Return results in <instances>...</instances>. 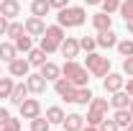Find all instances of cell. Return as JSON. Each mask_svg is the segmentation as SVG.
Masks as SVG:
<instances>
[{"mask_svg": "<svg viewBox=\"0 0 133 131\" xmlns=\"http://www.w3.org/2000/svg\"><path fill=\"white\" fill-rule=\"evenodd\" d=\"M56 21H59L62 28H74V26H82L84 21H87V10H84L82 5H66V8L59 10Z\"/></svg>", "mask_w": 133, "mask_h": 131, "instance_id": "cell-1", "label": "cell"}, {"mask_svg": "<svg viewBox=\"0 0 133 131\" xmlns=\"http://www.w3.org/2000/svg\"><path fill=\"white\" fill-rule=\"evenodd\" d=\"M62 75H64L74 87H84V85H90V69L82 67V64H77L74 59H66V62H64Z\"/></svg>", "mask_w": 133, "mask_h": 131, "instance_id": "cell-2", "label": "cell"}, {"mask_svg": "<svg viewBox=\"0 0 133 131\" xmlns=\"http://www.w3.org/2000/svg\"><path fill=\"white\" fill-rule=\"evenodd\" d=\"M84 67L90 69L92 77H105L110 72V57H102V54H95V51H87L84 57Z\"/></svg>", "mask_w": 133, "mask_h": 131, "instance_id": "cell-3", "label": "cell"}, {"mask_svg": "<svg viewBox=\"0 0 133 131\" xmlns=\"http://www.w3.org/2000/svg\"><path fill=\"white\" fill-rule=\"evenodd\" d=\"M108 116V100L105 98H92L90 100V105H87V123L90 126H100V121Z\"/></svg>", "mask_w": 133, "mask_h": 131, "instance_id": "cell-4", "label": "cell"}, {"mask_svg": "<svg viewBox=\"0 0 133 131\" xmlns=\"http://www.w3.org/2000/svg\"><path fill=\"white\" fill-rule=\"evenodd\" d=\"M54 90H56V95H59L62 100H66V103H74V93H77V87L66 80L64 75H62L59 80H54Z\"/></svg>", "mask_w": 133, "mask_h": 131, "instance_id": "cell-5", "label": "cell"}, {"mask_svg": "<svg viewBox=\"0 0 133 131\" xmlns=\"http://www.w3.org/2000/svg\"><path fill=\"white\" fill-rule=\"evenodd\" d=\"M8 72H10V77H28L31 64L26 57H16L13 62H8Z\"/></svg>", "mask_w": 133, "mask_h": 131, "instance_id": "cell-6", "label": "cell"}, {"mask_svg": "<svg viewBox=\"0 0 133 131\" xmlns=\"http://www.w3.org/2000/svg\"><path fill=\"white\" fill-rule=\"evenodd\" d=\"M18 111H21V118H36V116H41V103L36 98H26L21 105H18Z\"/></svg>", "mask_w": 133, "mask_h": 131, "instance_id": "cell-7", "label": "cell"}, {"mask_svg": "<svg viewBox=\"0 0 133 131\" xmlns=\"http://www.w3.org/2000/svg\"><path fill=\"white\" fill-rule=\"evenodd\" d=\"M59 51H62V57H66V59H77L79 57V39L66 36L64 41L59 44Z\"/></svg>", "mask_w": 133, "mask_h": 131, "instance_id": "cell-8", "label": "cell"}, {"mask_svg": "<svg viewBox=\"0 0 133 131\" xmlns=\"http://www.w3.org/2000/svg\"><path fill=\"white\" fill-rule=\"evenodd\" d=\"M26 85H28V93H33V95H41V93L46 90V77H44L41 72H36V75H31V72H28Z\"/></svg>", "mask_w": 133, "mask_h": 131, "instance_id": "cell-9", "label": "cell"}, {"mask_svg": "<svg viewBox=\"0 0 133 131\" xmlns=\"http://www.w3.org/2000/svg\"><path fill=\"white\" fill-rule=\"evenodd\" d=\"M23 28H26V33L28 36H44L46 33V23H44V18H26V23H23Z\"/></svg>", "mask_w": 133, "mask_h": 131, "instance_id": "cell-10", "label": "cell"}, {"mask_svg": "<svg viewBox=\"0 0 133 131\" xmlns=\"http://www.w3.org/2000/svg\"><path fill=\"white\" fill-rule=\"evenodd\" d=\"M102 85H105V93H118V90H123L125 80H123V75H120V72H108Z\"/></svg>", "mask_w": 133, "mask_h": 131, "instance_id": "cell-11", "label": "cell"}, {"mask_svg": "<svg viewBox=\"0 0 133 131\" xmlns=\"http://www.w3.org/2000/svg\"><path fill=\"white\" fill-rule=\"evenodd\" d=\"M62 126H64V131H82L84 129V116H79V113H66L64 121H62Z\"/></svg>", "mask_w": 133, "mask_h": 131, "instance_id": "cell-12", "label": "cell"}, {"mask_svg": "<svg viewBox=\"0 0 133 131\" xmlns=\"http://www.w3.org/2000/svg\"><path fill=\"white\" fill-rule=\"evenodd\" d=\"M18 13H21L18 0H0V16H5L8 21H13Z\"/></svg>", "mask_w": 133, "mask_h": 131, "instance_id": "cell-13", "label": "cell"}, {"mask_svg": "<svg viewBox=\"0 0 133 131\" xmlns=\"http://www.w3.org/2000/svg\"><path fill=\"white\" fill-rule=\"evenodd\" d=\"M92 26H95L97 31H108V28H113V16L105 13V10H100V13L92 16Z\"/></svg>", "mask_w": 133, "mask_h": 131, "instance_id": "cell-14", "label": "cell"}, {"mask_svg": "<svg viewBox=\"0 0 133 131\" xmlns=\"http://www.w3.org/2000/svg\"><path fill=\"white\" fill-rule=\"evenodd\" d=\"M97 46H105V49H113L118 44V36H115V31L113 28H108V31H97Z\"/></svg>", "mask_w": 133, "mask_h": 131, "instance_id": "cell-15", "label": "cell"}, {"mask_svg": "<svg viewBox=\"0 0 133 131\" xmlns=\"http://www.w3.org/2000/svg\"><path fill=\"white\" fill-rule=\"evenodd\" d=\"M38 69H41V75L46 77V82H54V80H59V77H62V67L54 64V62H44Z\"/></svg>", "mask_w": 133, "mask_h": 131, "instance_id": "cell-16", "label": "cell"}, {"mask_svg": "<svg viewBox=\"0 0 133 131\" xmlns=\"http://www.w3.org/2000/svg\"><path fill=\"white\" fill-rule=\"evenodd\" d=\"M26 95H28V85L26 82H16V87H13V93H10V103L13 105H21L23 100H26Z\"/></svg>", "mask_w": 133, "mask_h": 131, "instance_id": "cell-17", "label": "cell"}, {"mask_svg": "<svg viewBox=\"0 0 133 131\" xmlns=\"http://www.w3.org/2000/svg\"><path fill=\"white\" fill-rule=\"evenodd\" d=\"M113 121H115L120 129H128V123L133 121L131 108H115V113H113Z\"/></svg>", "mask_w": 133, "mask_h": 131, "instance_id": "cell-18", "label": "cell"}, {"mask_svg": "<svg viewBox=\"0 0 133 131\" xmlns=\"http://www.w3.org/2000/svg\"><path fill=\"white\" fill-rule=\"evenodd\" d=\"M92 98H95V95H92L90 85L77 87V93H74V103H77V105H90V100H92Z\"/></svg>", "mask_w": 133, "mask_h": 131, "instance_id": "cell-19", "label": "cell"}, {"mask_svg": "<svg viewBox=\"0 0 133 131\" xmlns=\"http://www.w3.org/2000/svg\"><path fill=\"white\" fill-rule=\"evenodd\" d=\"M110 105L113 108H128L131 105V95L125 90H118V93H113V98H110Z\"/></svg>", "mask_w": 133, "mask_h": 131, "instance_id": "cell-20", "label": "cell"}, {"mask_svg": "<svg viewBox=\"0 0 133 131\" xmlns=\"http://www.w3.org/2000/svg\"><path fill=\"white\" fill-rule=\"evenodd\" d=\"M26 59H28L31 67H41L44 62H46V51L41 49V46H38V49H31L28 54H26Z\"/></svg>", "mask_w": 133, "mask_h": 131, "instance_id": "cell-21", "label": "cell"}, {"mask_svg": "<svg viewBox=\"0 0 133 131\" xmlns=\"http://www.w3.org/2000/svg\"><path fill=\"white\" fill-rule=\"evenodd\" d=\"M16 54H18L16 44H10V41H3V44H0V59H3V62H13Z\"/></svg>", "mask_w": 133, "mask_h": 131, "instance_id": "cell-22", "label": "cell"}, {"mask_svg": "<svg viewBox=\"0 0 133 131\" xmlns=\"http://www.w3.org/2000/svg\"><path fill=\"white\" fill-rule=\"evenodd\" d=\"M49 10H51L49 0H33L31 3V16H36V18H44Z\"/></svg>", "mask_w": 133, "mask_h": 131, "instance_id": "cell-23", "label": "cell"}, {"mask_svg": "<svg viewBox=\"0 0 133 131\" xmlns=\"http://www.w3.org/2000/svg\"><path fill=\"white\" fill-rule=\"evenodd\" d=\"M13 44H16V49L21 51V54H28V51L33 49V36H28V33H23V36H18V39L13 41Z\"/></svg>", "mask_w": 133, "mask_h": 131, "instance_id": "cell-24", "label": "cell"}, {"mask_svg": "<svg viewBox=\"0 0 133 131\" xmlns=\"http://www.w3.org/2000/svg\"><path fill=\"white\" fill-rule=\"evenodd\" d=\"M44 36H49V39H54L56 44H62V41H64V39H66L64 28H62L59 23H56V26H46V33H44Z\"/></svg>", "mask_w": 133, "mask_h": 131, "instance_id": "cell-25", "label": "cell"}, {"mask_svg": "<svg viewBox=\"0 0 133 131\" xmlns=\"http://www.w3.org/2000/svg\"><path fill=\"white\" fill-rule=\"evenodd\" d=\"M64 111L59 108V105H51V108H46V118H49V123H62L64 121Z\"/></svg>", "mask_w": 133, "mask_h": 131, "instance_id": "cell-26", "label": "cell"}, {"mask_svg": "<svg viewBox=\"0 0 133 131\" xmlns=\"http://www.w3.org/2000/svg\"><path fill=\"white\" fill-rule=\"evenodd\" d=\"M23 33H26L23 23H18V21H10V23H8V31H5V36H8V39H13V41H16L18 36H23Z\"/></svg>", "mask_w": 133, "mask_h": 131, "instance_id": "cell-27", "label": "cell"}, {"mask_svg": "<svg viewBox=\"0 0 133 131\" xmlns=\"http://www.w3.org/2000/svg\"><path fill=\"white\" fill-rule=\"evenodd\" d=\"M115 49H118L120 57H133V41H131V39H123V41L115 44Z\"/></svg>", "mask_w": 133, "mask_h": 131, "instance_id": "cell-28", "label": "cell"}, {"mask_svg": "<svg viewBox=\"0 0 133 131\" xmlns=\"http://www.w3.org/2000/svg\"><path fill=\"white\" fill-rule=\"evenodd\" d=\"M13 87H16V82L10 77H0V98H10Z\"/></svg>", "mask_w": 133, "mask_h": 131, "instance_id": "cell-29", "label": "cell"}, {"mask_svg": "<svg viewBox=\"0 0 133 131\" xmlns=\"http://www.w3.org/2000/svg\"><path fill=\"white\" fill-rule=\"evenodd\" d=\"M49 129H51L49 118H41V116L31 118V131H49Z\"/></svg>", "mask_w": 133, "mask_h": 131, "instance_id": "cell-30", "label": "cell"}, {"mask_svg": "<svg viewBox=\"0 0 133 131\" xmlns=\"http://www.w3.org/2000/svg\"><path fill=\"white\" fill-rule=\"evenodd\" d=\"M41 49L46 51V54H54V51H59V44L54 39H49V36H41Z\"/></svg>", "mask_w": 133, "mask_h": 131, "instance_id": "cell-31", "label": "cell"}, {"mask_svg": "<svg viewBox=\"0 0 133 131\" xmlns=\"http://www.w3.org/2000/svg\"><path fill=\"white\" fill-rule=\"evenodd\" d=\"M97 129H100V131H120V126H118L113 118H108V116H105V118L100 121V126H97Z\"/></svg>", "mask_w": 133, "mask_h": 131, "instance_id": "cell-32", "label": "cell"}, {"mask_svg": "<svg viewBox=\"0 0 133 131\" xmlns=\"http://www.w3.org/2000/svg\"><path fill=\"white\" fill-rule=\"evenodd\" d=\"M100 5H102V10H105V13H110V16H113L118 8H120V0H102Z\"/></svg>", "mask_w": 133, "mask_h": 131, "instance_id": "cell-33", "label": "cell"}, {"mask_svg": "<svg viewBox=\"0 0 133 131\" xmlns=\"http://www.w3.org/2000/svg\"><path fill=\"white\" fill-rule=\"evenodd\" d=\"M95 46H97V41H95L92 36H82V39H79V49H84V51H92Z\"/></svg>", "mask_w": 133, "mask_h": 131, "instance_id": "cell-34", "label": "cell"}, {"mask_svg": "<svg viewBox=\"0 0 133 131\" xmlns=\"http://www.w3.org/2000/svg\"><path fill=\"white\" fill-rule=\"evenodd\" d=\"M118 10L123 13V18H131L133 16V0H120V8Z\"/></svg>", "mask_w": 133, "mask_h": 131, "instance_id": "cell-35", "label": "cell"}, {"mask_svg": "<svg viewBox=\"0 0 133 131\" xmlns=\"http://www.w3.org/2000/svg\"><path fill=\"white\" fill-rule=\"evenodd\" d=\"M123 75L133 77V57H125V59H123Z\"/></svg>", "mask_w": 133, "mask_h": 131, "instance_id": "cell-36", "label": "cell"}, {"mask_svg": "<svg viewBox=\"0 0 133 131\" xmlns=\"http://www.w3.org/2000/svg\"><path fill=\"white\" fill-rule=\"evenodd\" d=\"M8 121H10V111L8 108H0V126H5Z\"/></svg>", "mask_w": 133, "mask_h": 131, "instance_id": "cell-37", "label": "cell"}, {"mask_svg": "<svg viewBox=\"0 0 133 131\" xmlns=\"http://www.w3.org/2000/svg\"><path fill=\"white\" fill-rule=\"evenodd\" d=\"M51 8H56V10H62V8H66L69 5V0H49Z\"/></svg>", "mask_w": 133, "mask_h": 131, "instance_id": "cell-38", "label": "cell"}, {"mask_svg": "<svg viewBox=\"0 0 133 131\" xmlns=\"http://www.w3.org/2000/svg\"><path fill=\"white\" fill-rule=\"evenodd\" d=\"M8 23H10L8 18H5V16H0V36H5V31H8Z\"/></svg>", "mask_w": 133, "mask_h": 131, "instance_id": "cell-39", "label": "cell"}, {"mask_svg": "<svg viewBox=\"0 0 133 131\" xmlns=\"http://www.w3.org/2000/svg\"><path fill=\"white\" fill-rule=\"evenodd\" d=\"M5 126H10V129H13V131H21V121H18V118H13V116H10V121H8Z\"/></svg>", "mask_w": 133, "mask_h": 131, "instance_id": "cell-40", "label": "cell"}, {"mask_svg": "<svg viewBox=\"0 0 133 131\" xmlns=\"http://www.w3.org/2000/svg\"><path fill=\"white\" fill-rule=\"evenodd\" d=\"M123 87H125V93H128V95H131V98H133V77H131V80H128V85H123Z\"/></svg>", "mask_w": 133, "mask_h": 131, "instance_id": "cell-41", "label": "cell"}, {"mask_svg": "<svg viewBox=\"0 0 133 131\" xmlns=\"http://www.w3.org/2000/svg\"><path fill=\"white\" fill-rule=\"evenodd\" d=\"M125 28H128V33H133V16L125 18Z\"/></svg>", "mask_w": 133, "mask_h": 131, "instance_id": "cell-42", "label": "cell"}, {"mask_svg": "<svg viewBox=\"0 0 133 131\" xmlns=\"http://www.w3.org/2000/svg\"><path fill=\"white\" fill-rule=\"evenodd\" d=\"M102 0H84V5H100Z\"/></svg>", "mask_w": 133, "mask_h": 131, "instance_id": "cell-43", "label": "cell"}, {"mask_svg": "<svg viewBox=\"0 0 133 131\" xmlns=\"http://www.w3.org/2000/svg\"><path fill=\"white\" fill-rule=\"evenodd\" d=\"M82 131H100V129H97V126H90V123H87V126H84Z\"/></svg>", "mask_w": 133, "mask_h": 131, "instance_id": "cell-44", "label": "cell"}, {"mask_svg": "<svg viewBox=\"0 0 133 131\" xmlns=\"http://www.w3.org/2000/svg\"><path fill=\"white\" fill-rule=\"evenodd\" d=\"M0 131H13V129H10V126H0Z\"/></svg>", "mask_w": 133, "mask_h": 131, "instance_id": "cell-45", "label": "cell"}, {"mask_svg": "<svg viewBox=\"0 0 133 131\" xmlns=\"http://www.w3.org/2000/svg\"><path fill=\"white\" fill-rule=\"evenodd\" d=\"M128 131H133V121H131V123H128Z\"/></svg>", "mask_w": 133, "mask_h": 131, "instance_id": "cell-46", "label": "cell"}, {"mask_svg": "<svg viewBox=\"0 0 133 131\" xmlns=\"http://www.w3.org/2000/svg\"><path fill=\"white\" fill-rule=\"evenodd\" d=\"M128 108H131V113H133V98H131V105H128Z\"/></svg>", "mask_w": 133, "mask_h": 131, "instance_id": "cell-47", "label": "cell"}, {"mask_svg": "<svg viewBox=\"0 0 133 131\" xmlns=\"http://www.w3.org/2000/svg\"><path fill=\"white\" fill-rule=\"evenodd\" d=\"M0 77H3V69H0Z\"/></svg>", "mask_w": 133, "mask_h": 131, "instance_id": "cell-48", "label": "cell"}]
</instances>
